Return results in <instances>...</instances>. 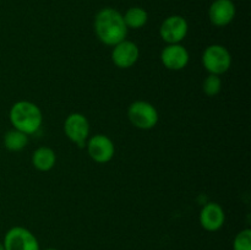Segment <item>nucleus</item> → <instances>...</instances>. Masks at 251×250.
I'll return each instance as SVG.
<instances>
[{
    "label": "nucleus",
    "instance_id": "f257e3e1",
    "mask_svg": "<svg viewBox=\"0 0 251 250\" xmlns=\"http://www.w3.org/2000/svg\"><path fill=\"white\" fill-rule=\"evenodd\" d=\"M95 32L97 38L105 46H115L126 39L127 27L122 12L113 7L100 10L95 17Z\"/></svg>",
    "mask_w": 251,
    "mask_h": 250
},
{
    "label": "nucleus",
    "instance_id": "f03ea898",
    "mask_svg": "<svg viewBox=\"0 0 251 250\" xmlns=\"http://www.w3.org/2000/svg\"><path fill=\"white\" fill-rule=\"evenodd\" d=\"M10 123L14 129L32 135L39 130L43 123V115L38 105L29 100H19L10 108Z\"/></svg>",
    "mask_w": 251,
    "mask_h": 250
},
{
    "label": "nucleus",
    "instance_id": "7ed1b4c3",
    "mask_svg": "<svg viewBox=\"0 0 251 250\" xmlns=\"http://www.w3.org/2000/svg\"><path fill=\"white\" fill-rule=\"evenodd\" d=\"M202 65L208 74L221 76L232 66V55L226 47L211 44L202 53Z\"/></svg>",
    "mask_w": 251,
    "mask_h": 250
},
{
    "label": "nucleus",
    "instance_id": "20e7f679",
    "mask_svg": "<svg viewBox=\"0 0 251 250\" xmlns=\"http://www.w3.org/2000/svg\"><path fill=\"white\" fill-rule=\"evenodd\" d=\"M127 118L135 127L141 130L153 129L158 123V112L152 103L135 100L127 108Z\"/></svg>",
    "mask_w": 251,
    "mask_h": 250
},
{
    "label": "nucleus",
    "instance_id": "39448f33",
    "mask_svg": "<svg viewBox=\"0 0 251 250\" xmlns=\"http://www.w3.org/2000/svg\"><path fill=\"white\" fill-rule=\"evenodd\" d=\"M2 244L5 250H41L36 235L21 225L10 228L5 234Z\"/></svg>",
    "mask_w": 251,
    "mask_h": 250
},
{
    "label": "nucleus",
    "instance_id": "423d86ee",
    "mask_svg": "<svg viewBox=\"0 0 251 250\" xmlns=\"http://www.w3.org/2000/svg\"><path fill=\"white\" fill-rule=\"evenodd\" d=\"M64 132L70 141L83 149L90 137L88 119L81 113H71L64 122Z\"/></svg>",
    "mask_w": 251,
    "mask_h": 250
},
{
    "label": "nucleus",
    "instance_id": "0eeeda50",
    "mask_svg": "<svg viewBox=\"0 0 251 250\" xmlns=\"http://www.w3.org/2000/svg\"><path fill=\"white\" fill-rule=\"evenodd\" d=\"M86 149H87L88 156L95 162L100 164L108 163L112 161L115 153L114 142L107 135L97 134L88 137L86 142Z\"/></svg>",
    "mask_w": 251,
    "mask_h": 250
},
{
    "label": "nucleus",
    "instance_id": "6e6552de",
    "mask_svg": "<svg viewBox=\"0 0 251 250\" xmlns=\"http://www.w3.org/2000/svg\"><path fill=\"white\" fill-rule=\"evenodd\" d=\"M188 31V21L180 15H172L162 22L159 36L167 44H176L185 39Z\"/></svg>",
    "mask_w": 251,
    "mask_h": 250
},
{
    "label": "nucleus",
    "instance_id": "1a4fd4ad",
    "mask_svg": "<svg viewBox=\"0 0 251 250\" xmlns=\"http://www.w3.org/2000/svg\"><path fill=\"white\" fill-rule=\"evenodd\" d=\"M139 56L140 49L134 42L124 39L113 46L112 61L119 69H129L134 66L139 60Z\"/></svg>",
    "mask_w": 251,
    "mask_h": 250
},
{
    "label": "nucleus",
    "instance_id": "9d476101",
    "mask_svg": "<svg viewBox=\"0 0 251 250\" xmlns=\"http://www.w3.org/2000/svg\"><path fill=\"white\" fill-rule=\"evenodd\" d=\"M189 51L180 43L167 44L161 53V61L164 68L172 71L183 70L189 63Z\"/></svg>",
    "mask_w": 251,
    "mask_h": 250
},
{
    "label": "nucleus",
    "instance_id": "9b49d317",
    "mask_svg": "<svg viewBox=\"0 0 251 250\" xmlns=\"http://www.w3.org/2000/svg\"><path fill=\"white\" fill-rule=\"evenodd\" d=\"M201 227L207 232H217L226 222V213L217 202H208L201 208L199 215Z\"/></svg>",
    "mask_w": 251,
    "mask_h": 250
},
{
    "label": "nucleus",
    "instance_id": "f8f14e48",
    "mask_svg": "<svg viewBox=\"0 0 251 250\" xmlns=\"http://www.w3.org/2000/svg\"><path fill=\"white\" fill-rule=\"evenodd\" d=\"M237 9L232 0H215L208 9V19L216 27H225L234 20Z\"/></svg>",
    "mask_w": 251,
    "mask_h": 250
},
{
    "label": "nucleus",
    "instance_id": "ddd939ff",
    "mask_svg": "<svg viewBox=\"0 0 251 250\" xmlns=\"http://www.w3.org/2000/svg\"><path fill=\"white\" fill-rule=\"evenodd\" d=\"M56 154L53 149L47 146L38 147L32 154V164L39 172H48L55 166Z\"/></svg>",
    "mask_w": 251,
    "mask_h": 250
},
{
    "label": "nucleus",
    "instance_id": "4468645a",
    "mask_svg": "<svg viewBox=\"0 0 251 250\" xmlns=\"http://www.w3.org/2000/svg\"><path fill=\"white\" fill-rule=\"evenodd\" d=\"M123 17H124V22L127 28L132 29L142 28L149 21L147 11L140 6H132L127 9L126 12L123 15Z\"/></svg>",
    "mask_w": 251,
    "mask_h": 250
},
{
    "label": "nucleus",
    "instance_id": "2eb2a0df",
    "mask_svg": "<svg viewBox=\"0 0 251 250\" xmlns=\"http://www.w3.org/2000/svg\"><path fill=\"white\" fill-rule=\"evenodd\" d=\"M28 144V135L16 129L9 130L4 135V146L11 152H19Z\"/></svg>",
    "mask_w": 251,
    "mask_h": 250
},
{
    "label": "nucleus",
    "instance_id": "dca6fc26",
    "mask_svg": "<svg viewBox=\"0 0 251 250\" xmlns=\"http://www.w3.org/2000/svg\"><path fill=\"white\" fill-rule=\"evenodd\" d=\"M222 90V80L218 75L208 74L202 82V91L208 97H215Z\"/></svg>",
    "mask_w": 251,
    "mask_h": 250
},
{
    "label": "nucleus",
    "instance_id": "f3484780",
    "mask_svg": "<svg viewBox=\"0 0 251 250\" xmlns=\"http://www.w3.org/2000/svg\"><path fill=\"white\" fill-rule=\"evenodd\" d=\"M233 250H251V229L245 228L235 235Z\"/></svg>",
    "mask_w": 251,
    "mask_h": 250
},
{
    "label": "nucleus",
    "instance_id": "a211bd4d",
    "mask_svg": "<svg viewBox=\"0 0 251 250\" xmlns=\"http://www.w3.org/2000/svg\"><path fill=\"white\" fill-rule=\"evenodd\" d=\"M0 250H5L4 244H2V242H0Z\"/></svg>",
    "mask_w": 251,
    "mask_h": 250
},
{
    "label": "nucleus",
    "instance_id": "6ab92c4d",
    "mask_svg": "<svg viewBox=\"0 0 251 250\" xmlns=\"http://www.w3.org/2000/svg\"><path fill=\"white\" fill-rule=\"evenodd\" d=\"M44 250H58V249H55V248H48V249H44Z\"/></svg>",
    "mask_w": 251,
    "mask_h": 250
}]
</instances>
